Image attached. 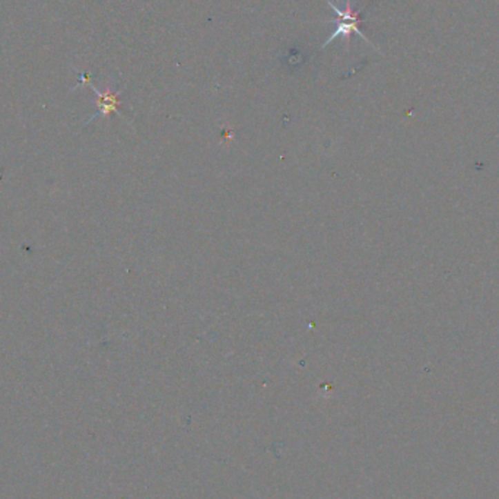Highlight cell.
<instances>
[{"label": "cell", "instance_id": "cell-1", "mask_svg": "<svg viewBox=\"0 0 499 499\" xmlns=\"http://www.w3.org/2000/svg\"><path fill=\"white\" fill-rule=\"evenodd\" d=\"M326 2L329 3V6H330L333 10H335V14L339 17V23H337L336 31L333 32V34L327 38L326 43L323 44L324 48H326L333 40H336L337 37H343L344 41H346V44H348V47H349V44H351V34H352V32H355V34H358L360 37H362L365 41L369 43L368 38H366L364 34H361V31H360L361 15H360V12H356V10L352 8V0H348V2H346V8H344V10L339 9L335 3L331 2V0H326Z\"/></svg>", "mask_w": 499, "mask_h": 499}, {"label": "cell", "instance_id": "cell-2", "mask_svg": "<svg viewBox=\"0 0 499 499\" xmlns=\"http://www.w3.org/2000/svg\"><path fill=\"white\" fill-rule=\"evenodd\" d=\"M79 84H88L89 88L92 89V91L97 94V112L94 114V116L88 120V123H91L92 120H95L97 117H108L110 114L116 112L120 116V111H119V106H120V91L119 92H112L110 91V89H107V91H99V89H97V86H94L91 84V79H89V75L88 73H81L79 75Z\"/></svg>", "mask_w": 499, "mask_h": 499}]
</instances>
